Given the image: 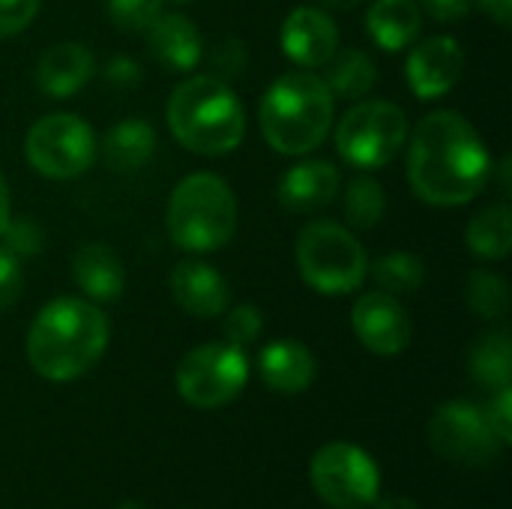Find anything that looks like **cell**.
<instances>
[{"label":"cell","mask_w":512,"mask_h":509,"mask_svg":"<svg viewBox=\"0 0 512 509\" xmlns=\"http://www.w3.org/2000/svg\"><path fill=\"white\" fill-rule=\"evenodd\" d=\"M492 177V153L474 123L450 108L426 114L408 144V183L432 207L474 201Z\"/></svg>","instance_id":"cell-1"},{"label":"cell","mask_w":512,"mask_h":509,"mask_svg":"<svg viewBox=\"0 0 512 509\" xmlns=\"http://www.w3.org/2000/svg\"><path fill=\"white\" fill-rule=\"evenodd\" d=\"M111 324L105 312L81 297H57L39 309L27 330V363L54 384L87 375L105 354Z\"/></svg>","instance_id":"cell-2"},{"label":"cell","mask_w":512,"mask_h":509,"mask_svg":"<svg viewBox=\"0 0 512 509\" xmlns=\"http://www.w3.org/2000/svg\"><path fill=\"white\" fill-rule=\"evenodd\" d=\"M336 114V96L315 72H285L261 96L258 123L264 141L282 156H306L324 144Z\"/></svg>","instance_id":"cell-3"},{"label":"cell","mask_w":512,"mask_h":509,"mask_svg":"<svg viewBox=\"0 0 512 509\" xmlns=\"http://www.w3.org/2000/svg\"><path fill=\"white\" fill-rule=\"evenodd\" d=\"M168 129L180 147L201 156H225L243 144L246 111L234 87L216 75L183 78L165 108Z\"/></svg>","instance_id":"cell-4"},{"label":"cell","mask_w":512,"mask_h":509,"mask_svg":"<svg viewBox=\"0 0 512 509\" xmlns=\"http://www.w3.org/2000/svg\"><path fill=\"white\" fill-rule=\"evenodd\" d=\"M168 234L174 246L192 255L219 252L237 231V198L234 189L210 171L183 177L168 201Z\"/></svg>","instance_id":"cell-5"},{"label":"cell","mask_w":512,"mask_h":509,"mask_svg":"<svg viewBox=\"0 0 512 509\" xmlns=\"http://www.w3.org/2000/svg\"><path fill=\"white\" fill-rule=\"evenodd\" d=\"M303 282L324 297H345L363 288L369 276V255L363 243L336 222H309L294 246Z\"/></svg>","instance_id":"cell-6"},{"label":"cell","mask_w":512,"mask_h":509,"mask_svg":"<svg viewBox=\"0 0 512 509\" xmlns=\"http://www.w3.org/2000/svg\"><path fill=\"white\" fill-rule=\"evenodd\" d=\"M408 141V117L399 105L384 99L357 102L336 123V150L339 156L360 168L375 171L396 159Z\"/></svg>","instance_id":"cell-7"},{"label":"cell","mask_w":512,"mask_h":509,"mask_svg":"<svg viewBox=\"0 0 512 509\" xmlns=\"http://www.w3.org/2000/svg\"><path fill=\"white\" fill-rule=\"evenodd\" d=\"M99 144L90 123L78 114L57 111L39 117L24 135L27 165L48 180H72L90 171Z\"/></svg>","instance_id":"cell-8"},{"label":"cell","mask_w":512,"mask_h":509,"mask_svg":"<svg viewBox=\"0 0 512 509\" xmlns=\"http://www.w3.org/2000/svg\"><path fill=\"white\" fill-rule=\"evenodd\" d=\"M249 381V360L231 342H210L183 357L177 366V393L201 411L234 402Z\"/></svg>","instance_id":"cell-9"},{"label":"cell","mask_w":512,"mask_h":509,"mask_svg":"<svg viewBox=\"0 0 512 509\" xmlns=\"http://www.w3.org/2000/svg\"><path fill=\"white\" fill-rule=\"evenodd\" d=\"M315 495L333 509H366L378 501L381 474L375 459L348 441H333L312 456L309 465Z\"/></svg>","instance_id":"cell-10"},{"label":"cell","mask_w":512,"mask_h":509,"mask_svg":"<svg viewBox=\"0 0 512 509\" xmlns=\"http://www.w3.org/2000/svg\"><path fill=\"white\" fill-rule=\"evenodd\" d=\"M429 441L435 453L462 465H492L504 444L486 420V411L468 402H447L429 423Z\"/></svg>","instance_id":"cell-11"},{"label":"cell","mask_w":512,"mask_h":509,"mask_svg":"<svg viewBox=\"0 0 512 509\" xmlns=\"http://www.w3.org/2000/svg\"><path fill=\"white\" fill-rule=\"evenodd\" d=\"M351 327L363 348H369L378 357H396L411 345L414 324L408 309L399 303V297L387 291H369L363 294L351 309Z\"/></svg>","instance_id":"cell-12"},{"label":"cell","mask_w":512,"mask_h":509,"mask_svg":"<svg viewBox=\"0 0 512 509\" xmlns=\"http://www.w3.org/2000/svg\"><path fill=\"white\" fill-rule=\"evenodd\" d=\"M465 72V51L453 36H429L411 48L405 78L417 99H438L450 93Z\"/></svg>","instance_id":"cell-13"},{"label":"cell","mask_w":512,"mask_h":509,"mask_svg":"<svg viewBox=\"0 0 512 509\" xmlns=\"http://www.w3.org/2000/svg\"><path fill=\"white\" fill-rule=\"evenodd\" d=\"M279 45L291 63L312 69V66H324L336 54L339 30H336V21L324 9L297 6L288 12V18L282 24Z\"/></svg>","instance_id":"cell-14"},{"label":"cell","mask_w":512,"mask_h":509,"mask_svg":"<svg viewBox=\"0 0 512 509\" xmlns=\"http://www.w3.org/2000/svg\"><path fill=\"white\" fill-rule=\"evenodd\" d=\"M168 285L174 303L195 318H216L231 303V288L225 276L204 261H180L171 270Z\"/></svg>","instance_id":"cell-15"},{"label":"cell","mask_w":512,"mask_h":509,"mask_svg":"<svg viewBox=\"0 0 512 509\" xmlns=\"http://www.w3.org/2000/svg\"><path fill=\"white\" fill-rule=\"evenodd\" d=\"M96 72L93 51L81 42H57L48 45L33 69L36 87L51 99H69L75 96Z\"/></svg>","instance_id":"cell-16"},{"label":"cell","mask_w":512,"mask_h":509,"mask_svg":"<svg viewBox=\"0 0 512 509\" xmlns=\"http://www.w3.org/2000/svg\"><path fill=\"white\" fill-rule=\"evenodd\" d=\"M339 168L327 159H303L279 180V204L291 213H315L339 195Z\"/></svg>","instance_id":"cell-17"},{"label":"cell","mask_w":512,"mask_h":509,"mask_svg":"<svg viewBox=\"0 0 512 509\" xmlns=\"http://www.w3.org/2000/svg\"><path fill=\"white\" fill-rule=\"evenodd\" d=\"M144 36H147V48L153 51V57L159 63H165L168 69L192 72L201 63L204 39H201L195 21L180 12L162 9V15L144 30Z\"/></svg>","instance_id":"cell-18"},{"label":"cell","mask_w":512,"mask_h":509,"mask_svg":"<svg viewBox=\"0 0 512 509\" xmlns=\"http://www.w3.org/2000/svg\"><path fill=\"white\" fill-rule=\"evenodd\" d=\"M72 279L84 300L90 303H117L126 291V270L114 249L105 243H87L72 258Z\"/></svg>","instance_id":"cell-19"},{"label":"cell","mask_w":512,"mask_h":509,"mask_svg":"<svg viewBox=\"0 0 512 509\" xmlns=\"http://www.w3.org/2000/svg\"><path fill=\"white\" fill-rule=\"evenodd\" d=\"M258 369H261V378L270 390L288 393V396L309 390L315 375H318L315 354L297 339L270 342L258 357Z\"/></svg>","instance_id":"cell-20"},{"label":"cell","mask_w":512,"mask_h":509,"mask_svg":"<svg viewBox=\"0 0 512 509\" xmlns=\"http://www.w3.org/2000/svg\"><path fill=\"white\" fill-rule=\"evenodd\" d=\"M423 30V9L417 0H375L366 12V33L381 51H405Z\"/></svg>","instance_id":"cell-21"},{"label":"cell","mask_w":512,"mask_h":509,"mask_svg":"<svg viewBox=\"0 0 512 509\" xmlns=\"http://www.w3.org/2000/svg\"><path fill=\"white\" fill-rule=\"evenodd\" d=\"M153 153H156V129L141 117L117 120L105 132L102 156H105V165L117 174H132L144 168Z\"/></svg>","instance_id":"cell-22"},{"label":"cell","mask_w":512,"mask_h":509,"mask_svg":"<svg viewBox=\"0 0 512 509\" xmlns=\"http://www.w3.org/2000/svg\"><path fill=\"white\" fill-rule=\"evenodd\" d=\"M324 84L330 87L333 96L345 99H360L378 84V66L363 48H345L327 60V75Z\"/></svg>","instance_id":"cell-23"},{"label":"cell","mask_w":512,"mask_h":509,"mask_svg":"<svg viewBox=\"0 0 512 509\" xmlns=\"http://www.w3.org/2000/svg\"><path fill=\"white\" fill-rule=\"evenodd\" d=\"M465 243L477 258L501 261L512 249V210L507 204H495L471 216L465 228Z\"/></svg>","instance_id":"cell-24"},{"label":"cell","mask_w":512,"mask_h":509,"mask_svg":"<svg viewBox=\"0 0 512 509\" xmlns=\"http://www.w3.org/2000/svg\"><path fill=\"white\" fill-rule=\"evenodd\" d=\"M471 375L492 390L510 387L512 342L507 330H495L477 339V345L471 348Z\"/></svg>","instance_id":"cell-25"},{"label":"cell","mask_w":512,"mask_h":509,"mask_svg":"<svg viewBox=\"0 0 512 509\" xmlns=\"http://www.w3.org/2000/svg\"><path fill=\"white\" fill-rule=\"evenodd\" d=\"M387 213V198L384 189L375 177L369 174H357L351 177L348 189H345V216L351 228L369 231L375 228Z\"/></svg>","instance_id":"cell-26"},{"label":"cell","mask_w":512,"mask_h":509,"mask_svg":"<svg viewBox=\"0 0 512 509\" xmlns=\"http://www.w3.org/2000/svg\"><path fill=\"white\" fill-rule=\"evenodd\" d=\"M372 279L378 282L381 291L402 297V294L420 291V285L426 279V267H423V258H417L411 252H390L375 261Z\"/></svg>","instance_id":"cell-27"},{"label":"cell","mask_w":512,"mask_h":509,"mask_svg":"<svg viewBox=\"0 0 512 509\" xmlns=\"http://www.w3.org/2000/svg\"><path fill=\"white\" fill-rule=\"evenodd\" d=\"M465 300L477 318L498 321L510 312V285L492 270H474L465 285Z\"/></svg>","instance_id":"cell-28"},{"label":"cell","mask_w":512,"mask_h":509,"mask_svg":"<svg viewBox=\"0 0 512 509\" xmlns=\"http://www.w3.org/2000/svg\"><path fill=\"white\" fill-rule=\"evenodd\" d=\"M165 9V0H108V18L123 33H144Z\"/></svg>","instance_id":"cell-29"},{"label":"cell","mask_w":512,"mask_h":509,"mask_svg":"<svg viewBox=\"0 0 512 509\" xmlns=\"http://www.w3.org/2000/svg\"><path fill=\"white\" fill-rule=\"evenodd\" d=\"M0 240H3V249H9L18 258L39 255L45 249V228L33 216H12Z\"/></svg>","instance_id":"cell-30"},{"label":"cell","mask_w":512,"mask_h":509,"mask_svg":"<svg viewBox=\"0 0 512 509\" xmlns=\"http://www.w3.org/2000/svg\"><path fill=\"white\" fill-rule=\"evenodd\" d=\"M261 330H264V318H261L258 306L243 303V306H234V309L225 315V339H228L231 345H237V348L252 345V342L261 336Z\"/></svg>","instance_id":"cell-31"},{"label":"cell","mask_w":512,"mask_h":509,"mask_svg":"<svg viewBox=\"0 0 512 509\" xmlns=\"http://www.w3.org/2000/svg\"><path fill=\"white\" fill-rule=\"evenodd\" d=\"M246 63H249V51H246V45L240 42V39H222L219 45H216V51L210 54V66H213V72L210 75H216V78H222V81H228V78H237L243 69H246Z\"/></svg>","instance_id":"cell-32"},{"label":"cell","mask_w":512,"mask_h":509,"mask_svg":"<svg viewBox=\"0 0 512 509\" xmlns=\"http://www.w3.org/2000/svg\"><path fill=\"white\" fill-rule=\"evenodd\" d=\"M24 291V267L21 258L0 246V309H9L18 303Z\"/></svg>","instance_id":"cell-33"},{"label":"cell","mask_w":512,"mask_h":509,"mask_svg":"<svg viewBox=\"0 0 512 509\" xmlns=\"http://www.w3.org/2000/svg\"><path fill=\"white\" fill-rule=\"evenodd\" d=\"M42 0H0V39L21 33L39 15Z\"/></svg>","instance_id":"cell-34"},{"label":"cell","mask_w":512,"mask_h":509,"mask_svg":"<svg viewBox=\"0 0 512 509\" xmlns=\"http://www.w3.org/2000/svg\"><path fill=\"white\" fill-rule=\"evenodd\" d=\"M486 420H489V426L495 429L498 441H501L504 447H510V441H512V387H501V390H498V396L489 402Z\"/></svg>","instance_id":"cell-35"},{"label":"cell","mask_w":512,"mask_h":509,"mask_svg":"<svg viewBox=\"0 0 512 509\" xmlns=\"http://www.w3.org/2000/svg\"><path fill=\"white\" fill-rule=\"evenodd\" d=\"M141 66L132 60V57H114L108 66H105V78L114 84V87H138L141 84Z\"/></svg>","instance_id":"cell-36"},{"label":"cell","mask_w":512,"mask_h":509,"mask_svg":"<svg viewBox=\"0 0 512 509\" xmlns=\"http://www.w3.org/2000/svg\"><path fill=\"white\" fill-rule=\"evenodd\" d=\"M420 9H426L435 21H459L474 9V0H420Z\"/></svg>","instance_id":"cell-37"},{"label":"cell","mask_w":512,"mask_h":509,"mask_svg":"<svg viewBox=\"0 0 512 509\" xmlns=\"http://www.w3.org/2000/svg\"><path fill=\"white\" fill-rule=\"evenodd\" d=\"M480 9L495 18L498 27H510L512 24V0H480Z\"/></svg>","instance_id":"cell-38"},{"label":"cell","mask_w":512,"mask_h":509,"mask_svg":"<svg viewBox=\"0 0 512 509\" xmlns=\"http://www.w3.org/2000/svg\"><path fill=\"white\" fill-rule=\"evenodd\" d=\"M9 219H12V204H9V186H6V180H3V174H0V234L6 231Z\"/></svg>","instance_id":"cell-39"},{"label":"cell","mask_w":512,"mask_h":509,"mask_svg":"<svg viewBox=\"0 0 512 509\" xmlns=\"http://www.w3.org/2000/svg\"><path fill=\"white\" fill-rule=\"evenodd\" d=\"M378 509H420L411 498H387V501H381Z\"/></svg>","instance_id":"cell-40"},{"label":"cell","mask_w":512,"mask_h":509,"mask_svg":"<svg viewBox=\"0 0 512 509\" xmlns=\"http://www.w3.org/2000/svg\"><path fill=\"white\" fill-rule=\"evenodd\" d=\"M321 6H327V9H339V12H348V9H354V6H360L363 0H318Z\"/></svg>","instance_id":"cell-41"},{"label":"cell","mask_w":512,"mask_h":509,"mask_svg":"<svg viewBox=\"0 0 512 509\" xmlns=\"http://www.w3.org/2000/svg\"><path fill=\"white\" fill-rule=\"evenodd\" d=\"M501 189L510 192V156H504V162H501Z\"/></svg>","instance_id":"cell-42"},{"label":"cell","mask_w":512,"mask_h":509,"mask_svg":"<svg viewBox=\"0 0 512 509\" xmlns=\"http://www.w3.org/2000/svg\"><path fill=\"white\" fill-rule=\"evenodd\" d=\"M168 3H192V0H168Z\"/></svg>","instance_id":"cell-43"}]
</instances>
